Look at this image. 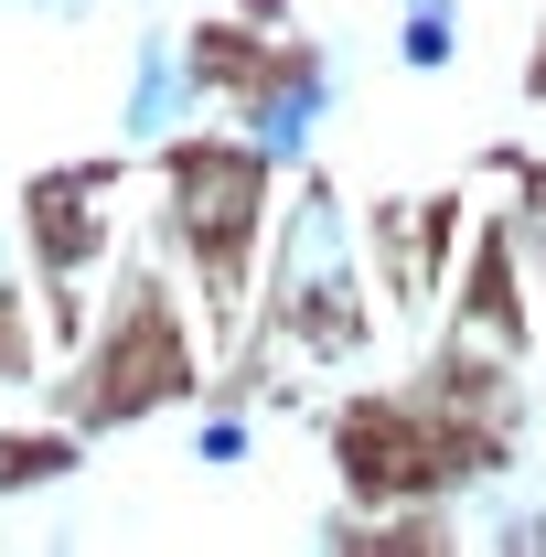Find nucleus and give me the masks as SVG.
Wrapping results in <instances>:
<instances>
[{"instance_id": "39448f33", "label": "nucleus", "mask_w": 546, "mask_h": 557, "mask_svg": "<svg viewBox=\"0 0 546 557\" xmlns=\"http://www.w3.org/2000/svg\"><path fill=\"white\" fill-rule=\"evenodd\" d=\"M0 278H11V225H0Z\"/></svg>"}, {"instance_id": "7ed1b4c3", "label": "nucleus", "mask_w": 546, "mask_h": 557, "mask_svg": "<svg viewBox=\"0 0 546 557\" xmlns=\"http://www.w3.org/2000/svg\"><path fill=\"white\" fill-rule=\"evenodd\" d=\"M311 108H322V86H311V75H289L269 108H258V150H269V161H289V150L311 139Z\"/></svg>"}, {"instance_id": "f257e3e1", "label": "nucleus", "mask_w": 546, "mask_h": 557, "mask_svg": "<svg viewBox=\"0 0 546 557\" xmlns=\"http://www.w3.org/2000/svg\"><path fill=\"white\" fill-rule=\"evenodd\" d=\"M343 278H353V236H343L333 194H311L289 214V300L300 311H343Z\"/></svg>"}, {"instance_id": "f03ea898", "label": "nucleus", "mask_w": 546, "mask_h": 557, "mask_svg": "<svg viewBox=\"0 0 546 557\" xmlns=\"http://www.w3.org/2000/svg\"><path fill=\"white\" fill-rule=\"evenodd\" d=\"M183 108H194V65L150 44V54H139V86H129V129H139V139H161Z\"/></svg>"}, {"instance_id": "20e7f679", "label": "nucleus", "mask_w": 546, "mask_h": 557, "mask_svg": "<svg viewBox=\"0 0 546 557\" xmlns=\"http://www.w3.org/2000/svg\"><path fill=\"white\" fill-rule=\"evenodd\" d=\"M408 65H450V0H408Z\"/></svg>"}]
</instances>
